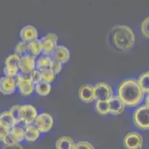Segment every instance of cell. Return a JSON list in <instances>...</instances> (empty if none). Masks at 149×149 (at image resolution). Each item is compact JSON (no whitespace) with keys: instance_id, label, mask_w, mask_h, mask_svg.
Segmentation results:
<instances>
[{"instance_id":"6da1fadb","label":"cell","mask_w":149,"mask_h":149,"mask_svg":"<svg viewBox=\"0 0 149 149\" xmlns=\"http://www.w3.org/2000/svg\"><path fill=\"white\" fill-rule=\"evenodd\" d=\"M109 45L118 52H127L132 49L135 43L133 30L125 25H117L108 34Z\"/></svg>"},{"instance_id":"7a4b0ae2","label":"cell","mask_w":149,"mask_h":149,"mask_svg":"<svg viewBox=\"0 0 149 149\" xmlns=\"http://www.w3.org/2000/svg\"><path fill=\"white\" fill-rule=\"evenodd\" d=\"M144 92L134 78L123 80L117 89V96L125 107H134L139 105L143 99Z\"/></svg>"},{"instance_id":"3957f363","label":"cell","mask_w":149,"mask_h":149,"mask_svg":"<svg viewBox=\"0 0 149 149\" xmlns=\"http://www.w3.org/2000/svg\"><path fill=\"white\" fill-rule=\"evenodd\" d=\"M133 121L135 126L141 131L149 130V107H139L133 114Z\"/></svg>"},{"instance_id":"277c9868","label":"cell","mask_w":149,"mask_h":149,"mask_svg":"<svg viewBox=\"0 0 149 149\" xmlns=\"http://www.w3.org/2000/svg\"><path fill=\"white\" fill-rule=\"evenodd\" d=\"M20 56L17 54H12L5 60V66L4 67V75L6 77L17 78L19 73Z\"/></svg>"},{"instance_id":"5b68a950","label":"cell","mask_w":149,"mask_h":149,"mask_svg":"<svg viewBox=\"0 0 149 149\" xmlns=\"http://www.w3.org/2000/svg\"><path fill=\"white\" fill-rule=\"evenodd\" d=\"M16 81H17V87L18 88L19 93L22 96H29L34 92L35 84L28 76L19 73L16 78Z\"/></svg>"},{"instance_id":"8992f818","label":"cell","mask_w":149,"mask_h":149,"mask_svg":"<svg viewBox=\"0 0 149 149\" xmlns=\"http://www.w3.org/2000/svg\"><path fill=\"white\" fill-rule=\"evenodd\" d=\"M33 124L39 129L41 133H48L53 128L54 119L49 113H42L38 114Z\"/></svg>"},{"instance_id":"52a82bcc","label":"cell","mask_w":149,"mask_h":149,"mask_svg":"<svg viewBox=\"0 0 149 149\" xmlns=\"http://www.w3.org/2000/svg\"><path fill=\"white\" fill-rule=\"evenodd\" d=\"M143 145V136L134 131L128 133L123 139V145L125 149H141Z\"/></svg>"},{"instance_id":"ba28073f","label":"cell","mask_w":149,"mask_h":149,"mask_svg":"<svg viewBox=\"0 0 149 149\" xmlns=\"http://www.w3.org/2000/svg\"><path fill=\"white\" fill-rule=\"evenodd\" d=\"M95 101H108L113 95L111 87L105 82H99L93 86Z\"/></svg>"},{"instance_id":"9c48e42d","label":"cell","mask_w":149,"mask_h":149,"mask_svg":"<svg viewBox=\"0 0 149 149\" xmlns=\"http://www.w3.org/2000/svg\"><path fill=\"white\" fill-rule=\"evenodd\" d=\"M42 53L45 55H51L56 49L58 42V36L55 33H48L41 40Z\"/></svg>"},{"instance_id":"30bf717a","label":"cell","mask_w":149,"mask_h":149,"mask_svg":"<svg viewBox=\"0 0 149 149\" xmlns=\"http://www.w3.org/2000/svg\"><path fill=\"white\" fill-rule=\"evenodd\" d=\"M36 57L30 54H26L20 57L19 71L22 74L29 76L32 71L36 69Z\"/></svg>"},{"instance_id":"8fae6325","label":"cell","mask_w":149,"mask_h":149,"mask_svg":"<svg viewBox=\"0 0 149 149\" xmlns=\"http://www.w3.org/2000/svg\"><path fill=\"white\" fill-rule=\"evenodd\" d=\"M37 116V109L33 105H22V121L24 124L25 125L33 124Z\"/></svg>"},{"instance_id":"7c38bea8","label":"cell","mask_w":149,"mask_h":149,"mask_svg":"<svg viewBox=\"0 0 149 149\" xmlns=\"http://www.w3.org/2000/svg\"><path fill=\"white\" fill-rule=\"evenodd\" d=\"M17 88V81L13 78L5 76L0 78V92L3 95H11Z\"/></svg>"},{"instance_id":"4fadbf2b","label":"cell","mask_w":149,"mask_h":149,"mask_svg":"<svg viewBox=\"0 0 149 149\" xmlns=\"http://www.w3.org/2000/svg\"><path fill=\"white\" fill-rule=\"evenodd\" d=\"M78 95L79 99L85 103H91L95 100L93 86L91 84H84L81 86L78 91Z\"/></svg>"},{"instance_id":"5bb4252c","label":"cell","mask_w":149,"mask_h":149,"mask_svg":"<svg viewBox=\"0 0 149 149\" xmlns=\"http://www.w3.org/2000/svg\"><path fill=\"white\" fill-rule=\"evenodd\" d=\"M19 35L22 40L25 41L26 43H29L31 41L38 39L39 33L36 27L32 25H27L22 28L19 32Z\"/></svg>"},{"instance_id":"9a60e30c","label":"cell","mask_w":149,"mask_h":149,"mask_svg":"<svg viewBox=\"0 0 149 149\" xmlns=\"http://www.w3.org/2000/svg\"><path fill=\"white\" fill-rule=\"evenodd\" d=\"M52 57L53 59L59 61L61 64H66L70 60V50L64 46H57L52 53Z\"/></svg>"},{"instance_id":"2e32d148","label":"cell","mask_w":149,"mask_h":149,"mask_svg":"<svg viewBox=\"0 0 149 149\" xmlns=\"http://www.w3.org/2000/svg\"><path fill=\"white\" fill-rule=\"evenodd\" d=\"M108 102L109 104L110 113L113 116H118L124 111L125 106L117 95H112Z\"/></svg>"},{"instance_id":"e0dca14e","label":"cell","mask_w":149,"mask_h":149,"mask_svg":"<svg viewBox=\"0 0 149 149\" xmlns=\"http://www.w3.org/2000/svg\"><path fill=\"white\" fill-rule=\"evenodd\" d=\"M41 132L33 124L26 125L25 131V140L28 143L36 142L40 138Z\"/></svg>"},{"instance_id":"ac0fdd59","label":"cell","mask_w":149,"mask_h":149,"mask_svg":"<svg viewBox=\"0 0 149 149\" xmlns=\"http://www.w3.org/2000/svg\"><path fill=\"white\" fill-rule=\"evenodd\" d=\"M26 125L22 121L15 123L13 126L10 129V132L12 133L15 139H17L19 143H22L25 140V131Z\"/></svg>"},{"instance_id":"d6986e66","label":"cell","mask_w":149,"mask_h":149,"mask_svg":"<svg viewBox=\"0 0 149 149\" xmlns=\"http://www.w3.org/2000/svg\"><path fill=\"white\" fill-rule=\"evenodd\" d=\"M75 143L70 136H63L57 139L56 142V149H74Z\"/></svg>"},{"instance_id":"ffe728a7","label":"cell","mask_w":149,"mask_h":149,"mask_svg":"<svg viewBox=\"0 0 149 149\" xmlns=\"http://www.w3.org/2000/svg\"><path fill=\"white\" fill-rule=\"evenodd\" d=\"M28 54L37 57L42 53V47L40 40H35L28 43Z\"/></svg>"},{"instance_id":"44dd1931","label":"cell","mask_w":149,"mask_h":149,"mask_svg":"<svg viewBox=\"0 0 149 149\" xmlns=\"http://www.w3.org/2000/svg\"><path fill=\"white\" fill-rule=\"evenodd\" d=\"M34 91L40 96H46L49 95L51 91V85L49 83L41 81L35 84Z\"/></svg>"},{"instance_id":"7402d4cb","label":"cell","mask_w":149,"mask_h":149,"mask_svg":"<svg viewBox=\"0 0 149 149\" xmlns=\"http://www.w3.org/2000/svg\"><path fill=\"white\" fill-rule=\"evenodd\" d=\"M52 60L48 55H43L38 57L36 61V69L37 70H44L50 68Z\"/></svg>"},{"instance_id":"603a6c76","label":"cell","mask_w":149,"mask_h":149,"mask_svg":"<svg viewBox=\"0 0 149 149\" xmlns=\"http://www.w3.org/2000/svg\"><path fill=\"white\" fill-rule=\"evenodd\" d=\"M14 119H13L12 114L10 110L3 112L0 114V124L8 128V129H11L12 127L14 125Z\"/></svg>"},{"instance_id":"cb8c5ba5","label":"cell","mask_w":149,"mask_h":149,"mask_svg":"<svg viewBox=\"0 0 149 149\" xmlns=\"http://www.w3.org/2000/svg\"><path fill=\"white\" fill-rule=\"evenodd\" d=\"M137 83L144 93H149V71L141 74L137 80Z\"/></svg>"},{"instance_id":"d4e9b609","label":"cell","mask_w":149,"mask_h":149,"mask_svg":"<svg viewBox=\"0 0 149 149\" xmlns=\"http://www.w3.org/2000/svg\"><path fill=\"white\" fill-rule=\"evenodd\" d=\"M95 110L101 116H106L110 113L109 104L108 101H96Z\"/></svg>"},{"instance_id":"484cf974","label":"cell","mask_w":149,"mask_h":149,"mask_svg":"<svg viewBox=\"0 0 149 149\" xmlns=\"http://www.w3.org/2000/svg\"><path fill=\"white\" fill-rule=\"evenodd\" d=\"M42 75V81H45L47 83H52L56 79V74L54 73L50 68L40 71Z\"/></svg>"},{"instance_id":"4316f807","label":"cell","mask_w":149,"mask_h":149,"mask_svg":"<svg viewBox=\"0 0 149 149\" xmlns=\"http://www.w3.org/2000/svg\"><path fill=\"white\" fill-rule=\"evenodd\" d=\"M10 112L12 114L15 123L22 121V105H14V106L11 107V108L10 109Z\"/></svg>"},{"instance_id":"83f0119b","label":"cell","mask_w":149,"mask_h":149,"mask_svg":"<svg viewBox=\"0 0 149 149\" xmlns=\"http://www.w3.org/2000/svg\"><path fill=\"white\" fill-rule=\"evenodd\" d=\"M15 52H16V54H19L20 57L28 54V43L22 40L20 41L15 47Z\"/></svg>"},{"instance_id":"f1b7e54d","label":"cell","mask_w":149,"mask_h":149,"mask_svg":"<svg viewBox=\"0 0 149 149\" xmlns=\"http://www.w3.org/2000/svg\"><path fill=\"white\" fill-rule=\"evenodd\" d=\"M141 33L143 37L149 39V16L145 19L141 24Z\"/></svg>"},{"instance_id":"f546056e","label":"cell","mask_w":149,"mask_h":149,"mask_svg":"<svg viewBox=\"0 0 149 149\" xmlns=\"http://www.w3.org/2000/svg\"><path fill=\"white\" fill-rule=\"evenodd\" d=\"M28 76L34 84H36L42 81L41 72L40 70H37V69H34L33 71H32Z\"/></svg>"},{"instance_id":"4dcf8cb0","label":"cell","mask_w":149,"mask_h":149,"mask_svg":"<svg viewBox=\"0 0 149 149\" xmlns=\"http://www.w3.org/2000/svg\"><path fill=\"white\" fill-rule=\"evenodd\" d=\"M62 64H61L59 61H56V60H52V62H51V66H50V69L56 74L58 75L59 73H60L61 71H62Z\"/></svg>"},{"instance_id":"1f68e13d","label":"cell","mask_w":149,"mask_h":149,"mask_svg":"<svg viewBox=\"0 0 149 149\" xmlns=\"http://www.w3.org/2000/svg\"><path fill=\"white\" fill-rule=\"evenodd\" d=\"M2 143H4L5 145H15L19 143L18 142H17V139H15V137L12 135V133H10V132H9V133L5 136Z\"/></svg>"},{"instance_id":"d6a6232c","label":"cell","mask_w":149,"mask_h":149,"mask_svg":"<svg viewBox=\"0 0 149 149\" xmlns=\"http://www.w3.org/2000/svg\"><path fill=\"white\" fill-rule=\"evenodd\" d=\"M74 149H95L91 143L87 141H80L75 143Z\"/></svg>"},{"instance_id":"836d02e7","label":"cell","mask_w":149,"mask_h":149,"mask_svg":"<svg viewBox=\"0 0 149 149\" xmlns=\"http://www.w3.org/2000/svg\"><path fill=\"white\" fill-rule=\"evenodd\" d=\"M10 129L0 124V142L3 141L4 138L10 132Z\"/></svg>"},{"instance_id":"e575fe53","label":"cell","mask_w":149,"mask_h":149,"mask_svg":"<svg viewBox=\"0 0 149 149\" xmlns=\"http://www.w3.org/2000/svg\"><path fill=\"white\" fill-rule=\"evenodd\" d=\"M2 149H23V147L20 143H17L12 145H5Z\"/></svg>"},{"instance_id":"d590c367","label":"cell","mask_w":149,"mask_h":149,"mask_svg":"<svg viewBox=\"0 0 149 149\" xmlns=\"http://www.w3.org/2000/svg\"><path fill=\"white\" fill-rule=\"evenodd\" d=\"M146 106L148 107H149V93L148 94L146 98Z\"/></svg>"}]
</instances>
